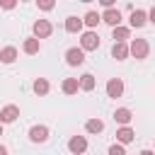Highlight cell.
Here are the masks:
<instances>
[{
    "label": "cell",
    "instance_id": "1",
    "mask_svg": "<svg viewBox=\"0 0 155 155\" xmlns=\"http://www.w3.org/2000/svg\"><path fill=\"white\" fill-rule=\"evenodd\" d=\"M128 53H131L136 61H145L148 53H150V44H148L145 39H133V41L128 44Z\"/></svg>",
    "mask_w": 155,
    "mask_h": 155
},
{
    "label": "cell",
    "instance_id": "2",
    "mask_svg": "<svg viewBox=\"0 0 155 155\" xmlns=\"http://www.w3.org/2000/svg\"><path fill=\"white\" fill-rule=\"evenodd\" d=\"M80 48L82 51H97L99 48V34L97 31H85L80 36Z\"/></svg>",
    "mask_w": 155,
    "mask_h": 155
},
{
    "label": "cell",
    "instance_id": "3",
    "mask_svg": "<svg viewBox=\"0 0 155 155\" xmlns=\"http://www.w3.org/2000/svg\"><path fill=\"white\" fill-rule=\"evenodd\" d=\"M31 29H34V39H39V41H41V39H48L51 31H53V27H51L48 19H36Z\"/></svg>",
    "mask_w": 155,
    "mask_h": 155
},
{
    "label": "cell",
    "instance_id": "4",
    "mask_svg": "<svg viewBox=\"0 0 155 155\" xmlns=\"http://www.w3.org/2000/svg\"><path fill=\"white\" fill-rule=\"evenodd\" d=\"M65 63H68L70 68L82 65V63H85V51H82V48H78V46L68 48V51H65Z\"/></svg>",
    "mask_w": 155,
    "mask_h": 155
},
{
    "label": "cell",
    "instance_id": "5",
    "mask_svg": "<svg viewBox=\"0 0 155 155\" xmlns=\"http://www.w3.org/2000/svg\"><path fill=\"white\" fill-rule=\"evenodd\" d=\"M29 140H31V143H46V140H48V128H46L44 124L31 126V128H29Z\"/></svg>",
    "mask_w": 155,
    "mask_h": 155
},
{
    "label": "cell",
    "instance_id": "6",
    "mask_svg": "<svg viewBox=\"0 0 155 155\" xmlns=\"http://www.w3.org/2000/svg\"><path fill=\"white\" fill-rule=\"evenodd\" d=\"M17 116H19V107H17V104H7V107L0 109V124H2V126L17 121Z\"/></svg>",
    "mask_w": 155,
    "mask_h": 155
},
{
    "label": "cell",
    "instance_id": "7",
    "mask_svg": "<svg viewBox=\"0 0 155 155\" xmlns=\"http://www.w3.org/2000/svg\"><path fill=\"white\" fill-rule=\"evenodd\" d=\"M99 17H102V22H104V24H109L111 29H114V27H121V12H119L116 7H111V10H104Z\"/></svg>",
    "mask_w": 155,
    "mask_h": 155
},
{
    "label": "cell",
    "instance_id": "8",
    "mask_svg": "<svg viewBox=\"0 0 155 155\" xmlns=\"http://www.w3.org/2000/svg\"><path fill=\"white\" fill-rule=\"evenodd\" d=\"M68 150H70L73 155H82V153L87 150V138H85V136H73V138L68 140Z\"/></svg>",
    "mask_w": 155,
    "mask_h": 155
},
{
    "label": "cell",
    "instance_id": "9",
    "mask_svg": "<svg viewBox=\"0 0 155 155\" xmlns=\"http://www.w3.org/2000/svg\"><path fill=\"white\" fill-rule=\"evenodd\" d=\"M121 94H124V80H121V78H111V80L107 82V97L116 99V97H121Z\"/></svg>",
    "mask_w": 155,
    "mask_h": 155
},
{
    "label": "cell",
    "instance_id": "10",
    "mask_svg": "<svg viewBox=\"0 0 155 155\" xmlns=\"http://www.w3.org/2000/svg\"><path fill=\"white\" fill-rule=\"evenodd\" d=\"M65 31L68 34H80L82 31V17H75V15H70V17H65Z\"/></svg>",
    "mask_w": 155,
    "mask_h": 155
},
{
    "label": "cell",
    "instance_id": "11",
    "mask_svg": "<svg viewBox=\"0 0 155 155\" xmlns=\"http://www.w3.org/2000/svg\"><path fill=\"white\" fill-rule=\"evenodd\" d=\"M136 138V131L131 128V126H121L119 131H116V143L119 145H126V143H131Z\"/></svg>",
    "mask_w": 155,
    "mask_h": 155
},
{
    "label": "cell",
    "instance_id": "12",
    "mask_svg": "<svg viewBox=\"0 0 155 155\" xmlns=\"http://www.w3.org/2000/svg\"><path fill=\"white\" fill-rule=\"evenodd\" d=\"M131 27H136V29H140L145 22H148V12L145 10H131Z\"/></svg>",
    "mask_w": 155,
    "mask_h": 155
},
{
    "label": "cell",
    "instance_id": "13",
    "mask_svg": "<svg viewBox=\"0 0 155 155\" xmlns=\"http://www.w3.org/2000/svg\"><path fill=\"white\" fill-rule=\"evenodd\" d=\"M22 51H24V53H29V56H36V53L41 51V41H39V39H34V36H29V39H24Z\"/></svg>",
    "mask_w": 155,
    "mask_h": 155
},
{
    "label": "cell",
    "instance_id": "14",
    "mask_svg": "<svg viewBox=\"0 0 155 155\" xmlns=\"http://www.w3.org/2000/svg\"><path fill=\"white\" fill-rule=\"evenodd\" d=\"M131 119H133V111H131V109H126V107H121V109H116V111H114V121H116V124H121V126H128V124H131Z\"/></svg>",
    "mask_w": 155,
    "mask_h": 155
},
{
    "label": "cell",
    "instance_id": "15",
    "mask_svg": "<svg viewBox=\"0 0 155 155\" xmlns=\"http://www.w3.org/2000/svg\"><path fill=\"white\" fill-rule=\"evenodd\" d=\"M15 61H17V48H15V46H5V48H0V63L10 65V63H15Z\"/></svg>",
    "mask_w": 155,
    "mask_h": 155
},
{
    "label": "cell",
    "instance_id": "16",
    "mask_svg": "<svg viewBox=\"0 0 155 155\" xmlns=\"http://www.w3.org/2000/svg\"><path fill=\"white\" fill-rule=\"evenodd\" d=\"M111 36H114V44H126V39L131 36V29L128 27H114Z\"/></svg>",
    "mask_w": 155,
    "mask_h": 155
},
{
    "label": "cell",
    "instance_id": "17",
    "mask_svg": "<svg viewBox=\"0 0 155 155\" xmlns=\"http://www.w3.org/2000/svg\"><path fill=\"white\" fill-rule=\"evenodd\" d=\"M111 56L116 58V61H126L131 53H128V44H114L111 46Z\"/></svg>",
    "mask_w": 155,
    "mask_h": 155
},
{
    "label": "cell",
    "instance_id": "18",
    "mask_svg": "<svg viewBox=\"0 0 155 155\" xmlns=\"http://www.w3.org/2000/svg\"><path fill=\"white\" fill-rule=\"evenodd\" d=\"M80 90H85V92H92L94 90V85H97V80H94V75L92 73H85V75H80Z\"/></svg>",
    "mask_w": 155,
    "mask_h": 155
},
{
    "label": "cell",
    "instance_id": "19",
    "mask_svg": "<svg viewBox=\"0 0 155 155\" xmlns=\"http://www.w3.org/2000/svg\"><path fill=\"white\" fill-rule=\"evenodd\" d=\"M61 90H63L65 94H78V90H80L78 78H65V80H63V85H61Z\"/></svg>",
    "mask_w": 155,
    "mask_h": 155
},
{
    "label": "cell",
    "instance_id": "20",
    "mask_svg": "<svg viewBox=\"0 0 155 155\" xmlns=\"http://www.w3.org/2000/svg\"><path fill=\"white\" fill-rule=\"evenodd\" d=\"M31 87H34V92H36L39 97H44V94H48V90H51V85H48V80H46V78H36Z\"/></svg>",
    "mask_w": 155,
    "mask_h": 155
},
{
    "label": "cell",
    "instance_id": "21",
    "mask_svg": "<svg viewBox=\"0 0 155 155\" xmlns=\"http://www.w3.org/2000/svg\"><path fill=\"white\" fill-rule=\"evenodd\" d=\"M85 131L87 133H102L104 131V121L102 119H87L85 121Z\"/></svg>",
    "mask_w": 155,
    "mask_h": 155
},
{
    "label": "cell",
    "instance_id": "22",
    "mask_svg": "<svg viewBox=\"0 0 155 155\" xmlns=\"http://www.w3.org/2000/svg\"><path fill=\"white\" fill-rule=\"evenodd\" d=\"M99 22H102V17H99V15L94 12V10L85 12V17H82V24H87V27H90V31H92V29H94V27H97Z\"/></svg>",
    "mask_w": 155,
    "mask_h": 155
},
{
    "label": "cell",
    "instance_id": "23",
    "mask_svg": "<svg viewBox=\"0 0 155 155\" xmlns=\"http://www.w3.org/2000/svg\"><path fill=\"white\" fill-rule=\"evenodd\" d=\"M36 5H39V10H44V12H48V10H53V7H56V2H53V0H36Z\"/></svg>",
    "mask_w": 155,
    "mask_h": 155
},
{
    "label": "cell",
    "instance_id": "24",
    "mask_svg": "<svg viewBox=\"0 0 155 155\" xmlns=\"http://www.w3.org/2000/svg\"><path fill=\"white\" fill-rule=\"evenodd\" d=\"M109 155H126V148L119 145V143H114V145H109Z\"/></svg>",
    "mask_w": 155,
    "mask_h": 155
},
{
    "label": "cell",
    "instance_id": "25",
    "mask_svg": "<svg viewBox=\"0 0 155 155\" xmlns=\"http://www.w3.org/2000/svg\"><path fill=\"white\" fill-rule=\"evenodd\" d=\"M15 5H17L15 0H0V7H2V10H12Z\"/></svg>",
    "mask_w": 155,
    "mask_h": 155
},
{
    "label": "cell",
    "instance_id": "26",
    "mask_svg": "<svg viewBox=\"0 0 155 155\" xmlns=\"http://www.w3.org/2000/svg\"><path fill=\"white\" fill-rule=\"evenodd\" d=\"M99 5H102L104 10H111V7H114V0H99Z\"/></svg>",
    "mask_w": 155,
    "mask_h": 155
},
{
    "label": "cell",
    "instance_id": "27",
    "mask_svg": "<svg viewBox=\"0 0 155 155\" xmlns=\"http://www.w3.org/2000/svg\"><path fill=\"white\" fill-rule=\"evenodd\" d=\"M148 22H153V24H155V5H153V7H150V12H148Z\"/></svg>",
    "mask_w": 155,
    "mask_h": 155
},
{
    "label": "cell",
    "instance_id": "28",
    "mask_svg": "<svg viewBox=\"0 0 155 155\" xmlns=\"http://www.w3.org/2000/svg\"><path fill=\"white\" fill-rule=\"evenodd\" d=\"M138 155H155V153H153V150H148V148H145V150H140V153H138Z\"/></svg>",
    "mask_w": 155,
    "mask_h": 155
},
{
    "label": "cell",
    "instance_id": "29",
    "mask_svg": "<svg viewBox=\"0 0 155 155\" xmlns=\"http://www.w3.org/2000/svg\"><path fill=\"white\" fill-rule=\"evenodd\" d=\"M0 155H7V148L5 145H0Z\"/></svg>",
    "mask_w": 155,
    "mask_h": 155
},
{
    "label": "cell",
    "instance_id": "30",
    "mask_svg": "<svg viewBox=\"0 0 155 155\" xmlns=\"http://www.w3.org/2000/svg\"><path fill=\"white\" fill-rule=\"evenodd\" d=\"M0 136H2V124H0Z\"/></svg>",
    "mask_w": 155,
    "mask_h": 155
},
{
    "label": "cell",
    "instance_id": "31",
    "mask_svg": "<svg viewBox=\"0 0 155 155\" xmlns=\"http://www.w3.org/2000/svg\"><path fill=\"white\" fill-rule=\"evenodd\" d=\"M153 153H155V150H153Z\"/></svg>",
    "mask_w": 155,
    "mask_h": 155
}]
</instances>
